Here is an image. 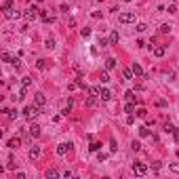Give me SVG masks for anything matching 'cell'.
Returning a JSON list of instances; mask_svg holds the SVG:
<instances>
[{
    "label": "cell",
    "mask_w": 179,
    "mask_h": 179,
    "mask_svg": "<svg viewBox=\"0 0 179 179\" xmlns=\"http://www.w3.org/2000/svg\"><path fill=\"white\" fill-rule=\"evenodd\" d=\"M40 114V105H30V107H25V110H23V116H25V118H28V120H32V118H36V116H38Z\"/></svg>",
    "instance_id": "1"
},
{
    "label": "cell",
    "mask_w": 179,
    "mask_h": 179,
    "mask_svg": "<svg viewBox=\"0 0 179 179\" xmlns=\"http://www.w3.org/2000/svg\"><path fill=\"white\" fill-rule=\"evenodd\" d=\"M38 15H40V8H38V6H30L28 11L23 13V17H25V19H28V21H34V19H36V17H38Z\"/></svg>",
    "instance_id": "2"
},
{
    "label": "cell",
    "mask_w": 179,
    "mask_h": 179,
    "mask_svg": "<svg viewBox=\"0 0 179 179\" xmlns=\"http://www.w3.org/2000/svg\"><path fill=\"white\" fill-rule=\"evenodd\" d=\"M118 21L120 23H135V13H131V11L129 13H120L118 15Z\"/></svg>",
    "instance_id": "3"
},
{
    "label": "cell",
    "mask_w": 179,
    "mask_h": 179,
    "mask_svg": "<svg viewBox=\"0 0 179 179\" xmlns=\"http://www.w3.org/2000/svg\"><path fill=\"white\" fill-rule=\"evenodd\" d=\"M133 171H135V175H139V177H143V175H146V173H148V166H146V164H143V162H135V164H133Z\"/></svg>",
    "instance_id": "4"
},
{
    "label": "cell",
    "mask_w": 179,
    "mask_h": 179,
    "mask_svg": "<svg viewBox=\"0 0 179 179\" xmlns=\"http://www.w3.org/2000/svg\"><path fill=\"white\" fill-rule=\"evenodd\" d=\"M97 101H99V95H95V93H88V97H86V107H95L97 105Z\"/></svg>",
    "instance_id": "5"
},
{
    "label": "cell",
    "mask_w": 179,
    "mask_h": 179,
    "mask_svg": "<svg viewBox=\"0 0 179 179\" xmlns=\"http://www.w3.org/2000/svg\"><path fill=\"white\" fill-rule=\"evenodd\" d=\"M70 150H72V143H59V146H57V154L59 156H65Z\"/></svg>",
    "instance_id": "6"
},
{
    "label": "cell",
    "mask_w": 179,
    "mask_h": 179,
    "mask_svg": "<svg viewBox=\"0 0 179 179\" xmlns=\"http://www.w3.org/2000/svg\"><path fill=\"white\" fill-rule=\"evenodd\" d=\"M4 17H6V19H19V17H21V13L19 11H17V8H11V11H4Z\"/></svg>",
    "instance_id": "7"
},
{
    "label": "cell",
    "mask_w": 179,
    "mask_h": 179,
    "mask_svg": "<svg viewBox=\"0 0 179 179\" xmlns=\"http://www.w3.org/2000/svg\"><path fill=\"white\" fill-rule=\"evenodd\" d=\"M99 99L101 101H110L112 99V91L110 88H99Z\"/></svg>",
    "instance_id": "8"
},
{
    "label": "cell",
    "mask_w": 179,
    "mask_h": 179,
    "mask_svg": "<svg viewBox=\"0 0 179 179\" xmlns=\"http://www.w3.org/2000/svg\"><path fill=\"white\" fill-rule=\"evenodd\" d=\"M28 135L30 137H38L40 135V127H38V124H30V127H28Z\"/></svg>",
    "instance_id": "9"
},
{
    "label": "cell",
    "mask_w": 179,
    "mask_h": 179,
    "mask_svg": "<svg viewBox=\"0 0 179 179\" xmlns=\"http://www.w3.org/2000/svg\"><path fill=\"white\" fill-rule=\"evenodd\" d=\"M166 53V44H158V47H154V57H164Z\"/></svg>",
    "instance_id": "10"
},
{
    "label": "cell",
    "mask_w": 179,
    "mask_h": 179,
    "mask_svg": "<svg viewBox=\"0 0 179 179\" xmlns=\"http://www.w3.org/2000/svg\"><path fill=\"white\" fill-rule=\"evenodd\" d=\"M34 103H36V105H40V107H42L44 103H47V97H44L42 93H36V95H34Z\"/></svg>",
    "instance_id": "11"
},
{
    "label": "cell",
    "mask_w": 179,
    "mask_h": 179,
    "mask_svg": "<svg viewBox=\"0 0 179 179\" xmlns=\"http://www.w3.org/2000/svg\"><path fill=\"white\" fill-rule=\"evenodd\" d=\"M131 70H133V74H135L137 78H143V68H141L139 63H133V65H131Z\"/></svg>",
    "instance_id": "12"
},
{
    "label": "cell",
    "mask_w": 179,
    "mask_h": 179,
    "mask_svg": "<svg viewBox=\"0 0 179 179\" xmlns=\"http://www.w3.org/2000/svg\"><path fill=\"white\" fill-rule=\"evenodd\" d=\"M6 146L11 148V150H15V148H19V146H21V139L13 137V139H8V141H6Z\"/></svg>",
    "instance_id": "13"
},
{
    "label": "cell",
    "mask_w": 179,
    "mask_h": 179,
    "mask_svg": "<svg viewBox=\"0 0 179 179\" xmlns=\"http://www.w3.org/2000/svg\"><path fill=\"white\" fill-rule=\"evenodd\" d=\"M38 156H40V148L38 146H32L30 148V158L34 160V158H38Z\"/></svg>",
    "instance_id": "14"
},
{
    "label": "cell",
    "mask_w": 179,
    "mask_h": 179,
    "mask_svg": "<svg viewBox=\"0 0 179 179\" xmlns=\"http://www.w3.org/2000/svg\"><path fill=\"white\" fill-rule=\"evenodd\" d=\"M116 68V59L114 57H107L105 59V70H114Z\"/></svg>",
    "instance_id": "15"
},
{
    "label": "cell",
    "mask_w": 179,
    "mask_h": 179,
    "mask_svg": "<svg viewBox=\"0 0 179 179\" xmlns=\"http://www.w3.org/2000/svg\"><path fill=\"white\" fill-rule=\"evenodd\" d=\"M72 105H74V103H72V99H68V103L63 105V110H61V114H63V116H68V114L72 112Z\"/></svg>",
    "instance_id": "16"
},
{
    "label": "cell",
    "mask_w": 179,
    "mask_h": 179,
    "mask_svg": "<svg viewBox=\"0 0 179 179\" xmlns=\"http://www.w3.org/2000/svg\"><path fill=\"white\" fill-rule=\"evenodd\" d=\"M124 112H127V114H133V112H135V101H129L127 105H124Z\"/></svg>",
    "instance_id": "17"
},
{
    "label": "cell",
    "mask_w": 179,
    "mask_h": 179,
    "mask_svg": "<svg viewBox=\"0 0 179 179\" xmlns=\"http://www.w3.org/2000/svg\"><path fill=\"white\" fill-rule=\"evenodd\" d=\"M13 6H15L13 0H4V2H2V11H11Z\"/></svg>",
    "instance_id": "18"
},
{
    "label": "cell",
    "mask_w": 179,
    "mask_h": 179,
    "mask_svg": "<svg viewBox=\"0 0 179 179\" xmlns=\"http://www.w3.org/2000/svg\"><path fill=\"white\" fill-rule=\"evenodd\" d=\"M76 86H80L82 91H86V93H88V86H86V82H84L82 78H76Z\"/></svg>",
    "instance_id": "19"
},
{
    "label": "cell",
    "mask_w": 179,
    "mask_h": 179,
    "mask_svg": "<svg viewBox=\"0 0 179 179\" xmlns=\"http://www.w3.org/2000/svg\"><path fill=\"white\" fill-rule=\"evenodd\" d=\"M124 97H127V101H135V103H137V97H135V91H127V93H124Z\"/></svg>",
    "instance_id": "20"
},
{
    "label": "cell",
    "mask_w": 179,
    "mask_h": 179,
    "mask_svg": "<svg viewBox=\"0 0 179 179\" xmlns=\"http://www.w3.org/2000/svg\"><path fill=\"white\" fill-rule=\"evenodd\" d=\"M133 76H135V74H133V70H131V68L122 72V78H124V80H133Z\"/></svg>",
    "instance_id": "21"
},
{
    "label": "cell",
    "mask_w": 179,
    "mask_h": 179,
    "mask_svg": "<svg viewBox=\"0 0 179 179\" xmlns=\"http://www.w3.org/2000/svg\"><path fill=\"white\" fill-rule=\"evenodd\" d=\"M21 86H23V88H30V86H32V78H30V76L21 78Z\"/></svg>",
    "instance_id": "22"
},
{
    "label": "cell",
    "mask_w": 179,
    "mask_h": 179,
    "mask_svg": "<svg viewBox=\"0 0 179 179\" xmlns=\"http://www.w3.org/2000/svg\"><path fill=\"white\" fill-rule=\"evenodd\" d=\"M152 133H150V129L148 127H139V137H150Z\"/></svg>",
    "instance_id": "23"
},
{
    "label": "cell",
    "mask_w": 179,
    "mask_h": 179,
    "mask_svg": "<svg viewBox=\"0 0 179 179\" xmlns=\"http://www.w3.org/2000/svg\"><path fill=\"white\" fill-rule=\"evenodd\" d=\"M47 177H49V179H55V177H59V171H57V169H49V171H47Z\"/></svg>",
    "instance_id": "24"
},
{
    "label": "cell",
    "mask_w": 179,
    "mask_h": 179,
    "mask_svg": "<svg viewBox=\"0 0 179 179\" xmlns=\"http://www.w3.org/2000/svg\"><path fill=\"white\" fill-rule=\"evenodd\" d=\"M47 59H38V61H36V68H38V70H47Z\"/></svg>",
    "instance_id": "25"
},
{
    "label": "cell",
    "mask_w": 179,
    "mask_h": 179,
    "mask_svg": "<svg viewBox=\"0 0 179 179\" xmlns=\"http://www.w3.org/2000/svg\"><path fill=\"white\" fill-rule=\"evenodd\" d=\"M88 150H91V152H99V150H101V143H99V141H93L91 146H88Z\"/></svg>",
    "instance_id": "26"
},
{
    "label": "cell",
    "mask_w": 179,
    "mask_h": 179,
    "mask_svg": "<svg viewBox=\"0 0 179 179\" xmlns=\"http://www.w3.org/2000/svg\"><path fill=\"white\" fill-rule=\"evenodd\" d=\"M118 38H120L118 32H112V34H110V44H116V42H118Z\"/></svg>",
    "instance_id": "27"
},
{
    "label": "cell",
    "mask_w": 179,
    "mask_h": 179,
    "mask_svg": "<svg viewBox=\"0 0 179 179\" xmlns=\"http://www.w3.org/2000/svg\"><path fill=\"white\" fill-rule=\"evenodd\" d=\"M169 32H171V25H169V23H162V25H160V34H169Z\"/></svg>",
    "instance_id": "28"
},
{
    "label": "cell",
    "mask_w": 179,
    "mask_h": 179,
    "mask_svg": "<svg viewBox=\"0 0 179 179\" xmlns=\"http://www.w3.org/2000/svg\"><path fill=\"white\" fill-rule=\"evenodd\" d=\"M44 47H47V49H55V40H53V38H47V40H44Z\"/></svg>",
    "instance_id": "29"
},
{
    "label": "cell",
    "mask_w": 179,
    "mask_h": 179,
    "mask_svg": "<svg viewBox=\"0 0 179 179\" xmlns=\"http://www.w3.org/2000/svg\"><path fill=\"white\" fill-rule=\"evenodd\" d=\"M2 61H6V63H13V61H15V57H11L8 53H2Z\"/></svg>",
    "instance_id": "30"
},
{
    "label": "cell",
    "mask_w": 179,
    "mask_h": 179,
    "mask_svg": "<svg viewBox=\"0 0 179 179\" xmlns=\"http://www.w3.org/2000/svg\"><path fill=\"white\" fill-rule=\"evenodd\" d=\"M80 36H82V38H88V36H91V28H82L80 30Z\"/></svg>",
    "instance_id": "31"
},
{
    "label": "cell",
    "mask_w": 179,
    "mask_h": 179,
    "mask_svg": "<svg viewBox=\"0 0 179 179\" xmlns=\"http://www.w3.org/2000/svg\"><path fill=\"white\" fill-rule=\"evenodd\" d=\"M169 171H171V173H179V162H173V164H169Z\"/></svg>",
    "instance_id": "32"
},
{
    "label": "cell",
    "mask_w": 179,
    "mask_h": 179,
    "mask_svg": "<svg viewBox=\"0 0 179 179\" xmlns=\"http://www.w3.org/2000/svg\"><path fill=\"white\" fill-rule=\"evenodd\" d=\"M137 116H139V118H146V116H148V110H146V107H139V110H137Z\"/></svg>",
    "instance_id": "33"
},
{
    "label": "cell",
    "mask_w": 179,
    "mask_h": 179,
    "mask_svg": "<svg viewBox=\"0 0 179 179\" xmlns=\"http://www.w3.org/2000/svg\"><path fill=\"white\" fill-rule=\"evenodd\" d=\"M99 80H101V82H107V80H110V74H107V72H101Z\"/></svg>",
    "instance_id": "34"
},
{
    "label": "cell",
    "mask_w": 179,
    "mask_h": 179,
    "mask_svg": "<svg viewBox=\"0 0 179 179\" xmlns=\"http://www.w3.org/2000/svg\"><path fill=\"white\" fill-rule=\"evenodd\" d=\"M131 148H133V152H137V150H141V143H139V141H133Z\"/></svg>",
    "instance_id": "35"
},
{
    "label": "cell",
    "mask_w": 179,
    "mask_h": 179,
    "mask_svg": "<svg viewBox=\"0 0 179 179\" xmlns=\"http://www.w3.org/2000/svg\"><path fill=\"white\" fill-rule=\"evenodd\" d=\"M135 30H137V32H146V30H148V25H146V23H137V28H135Z\"/></svg>",
    "instance_id": "36"
},
{
    "label": "cell",
    "mask_w": 179,
    "mask_h": 179,
    "mask_svg": "<svg viewBox=\"0 0 179 179\" xmlns=\"http://www.w3.org/2000/svg\"><path fill=\"white\" fill-rule=\"evenodd\" d=\"M97 160H99V162H103V160H107V154H103V152H99V154H97Z\"/></svg>",
    "instance_id": "37"
},
{
    "label": "cell",
    "mask_w": 179,
    "mask_h": 179,
    "mask_svg": "<svg viewBox=\"0 0 179 179\" xmlns=\"http://www.w3.org/2000/svg\"><path fill=\"white\" fill-rule=\"evenodd\" d=\"M133 122H135V116L129 114V116H127V124H133Z\"/></svg>",
    "instance_id": "38"
},
{
    "label": "cell",
    "mask_w": 179,
    "mask_h": 179,
    "mask_svg": "<svg viewBox=\"0 0 179 179\" xmlns=\"http://www.w3.org/2000/svg\"><path fill=\"white\" fill-rule=\"evenodd\" d=\"M173 131H175L173 124H166V127H164V133H173Z\"/></svg>",
    "instance_id": "39"
},
{
    "label": "cell",
    "mask_w": 179,
    "mask_h": 179,
    "mask_svg": "<svg viewBox=\"0 0 179 179\" xmlns=\"http://www.w3.org/2000/svg\"><path fill=\"white\" fill-rule=\"evenodd\" d=\"M110 150H112V152H116V150H118V146H116V141H114V139L110 141Z\"/></svg>",
    "instance_id": "40"
},
{
    "label": "cell",
    "mask_w": 179,
    "mask_h": 179,
    "mask_svg": "<svg viewBox=\"0 0 179 179\" xmlns=\"http://www.w3.org/2000/svg\"><path fill=\"white\" fill-rule=\"evenodd\" d=\"M156 105H158V107H166V101H164V99H158Z\"/></svg>",
    "instance_id": "41"
},
{
    "label": "cell",
    "mask_w": 179,
    "mask_h": 179,
    "mask_svg": "<svg viewBox=\"0 0 179 179\" xmlns=\"http://www.w3.org/2000/svg\"><path fill=\"white\" fill-rule=\"evenodd\" d=\"M166 11H169V13H177V6H175V4H169Z\"/></svg>",
    "instance_id": "42"
},
{
    "label": "cell",
    "mask_w": 179,
    "mask_h": 179,
    "mask_svg": "<svg viewBox=\"0 0 179 179\" xmlns=\"http://www.w3.org/2000/svg\"><path fill=\"white\" fill-rule=\"evenodd\" d=\"M173 137H175V141H179V129L175 127V131H173Z\"/></svg>",
    "instance_id": "43"
},
{
    "label": "cell",
    "mask_w": 179,
    "mask_h": 179,
    "mask_svg": "<svg viewBox=\"0 0 179 179\" xmlns=\"http://www.w3.org/2000/svg\"><path fill=\"white\" fill-rule=\"evenodd\" d=\"M160 166H162L160 162H154V164H152V169H154V171H160Z\"/></svg>",
    "instance_id": "44"
},
{
    "label": "cell",
    "mask_w": 179,
    "mask_h": 179,
    "mask_svg": "<svg viewBox=\"0 0 179 179\" xmlns=\"http://www.w3.org/2000/svg\"><path fill=\"white\" fill-rule=\"evenodd\" d=\"M99 44H101V47H107V44H110V40H103V38H99Z\"/></svg>",
    "instance_id": "45"
},
{
    "label": "cell",
    "mask_w": 179,
    "mask_h": 179,
    "mask_svg": "<svg viewBox=\"0 0 179 179\" xmlns=\"http://www.w3.org/2000/svg\"><path fill=\"white\" fill-rule=\"evenodd\" d=\"M124 2H131V0H124Z\"/></svg>",
    "instance_id": "46"
}]
</instances>
